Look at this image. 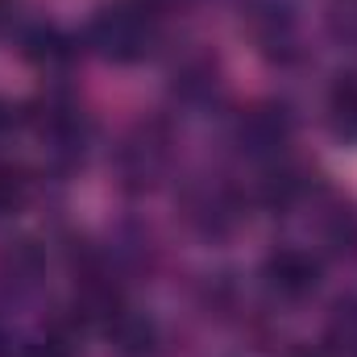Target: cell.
<instances>
[{"mask_svg": "<svg viewBox=\"0 0 357 357\" xmlns=\"http://www.w3.org/2000/svg\"><path fill=\"white\" fill-rule=\"evenodd\" d=\"M150 29H154V17L146 13V4H112L91 21V42L100 54L116 63H133L146 54Z\"/></svg>", "mask_w": 357, "mask_h": 357, "instance_id": "obj_1", "label": "cell"}, {"mask_svg": "<svg viewBox=\"0 0 357 357\" xmlns=\"http://www.w3.org/2000/svg\"><path fill=\"white\" fill-rule=\"evenodd\" d=\"M25 357H67V349H59V345H38V349H29Z\"/></svg>", "mask_w": 357, "mask_h": 357, "instance_id": "obj_7", "label": "cell"}, {"mask_svg": "<svg viewBox=\"0 0 357 357\" xmlns=\"http://www.w3.org/2000/svg\"><path fill=\"white\" fill-rule=\"evenodd\" d=\"M25 175L17 171V167H0V216L4 212H17L21 204H25Z\"/></svg>", "mask_w": 357, "mask_h": 357, "instance_id": "obj_6", "label": "cell"}, {"mask_svg": "<svg viewBox=\"0 0 357 357\" xmlns=\"http://www.w3.org/2000/svg\"><path fill=\"white\" fill-rule=\"evenodd\" d=\"M25 54H29L33 63H63V59H71V46H67L63 33H54V29H38V33L29 38V46H25Z\"/></svg>", "mask_w": 357, "mask_h": 357, "instance_id": "obj_5", "label": "cell"}, {"mask_svg": "<svg viewBox=\"0 0 357 357\" xmlns=\"http://www.w3.org/2000/svg\"><path fill=\"white\" fill-rule=\"evenodd\" d=\"M287 133H291V116H287V108H274V104L254 108L241 125V142H250V150H274L287 142Z\"/></svg>", "mask_w": 357, "mask_h": 357, "instance_id": "obj_3", "label": "cell"}, {"mask_svg": "<svg viewBox=\"0 0 357 357\" xmlns=\"http://www.w3.org/2000/svg\"><path fill=\"white\" fill-rule=\"evenodd\" d=\"M266 278L274 291H282V295H307L312 287H316V278H320V266L303 254V250H278L274 258L266 262Z\"/></svg>", "mask_w": 357, "mask_h": 357, "instance_id": "obj_2", "label": "cell"}, {"mask_svg": "<svg viewBox=\"0 0 357 357\" xmlns=\"http://www.w3.org/2000/svg\"><path fill=\"white\" fill-rule=\"evenodd\" d=\"M333 125H337V133H345V137H357V79H341L337 88H333Z\"/></svg>", "mask_w": 357, "mask_h": 357, "instance_id": "obj_4", "label": "cell"}]
</instances>
